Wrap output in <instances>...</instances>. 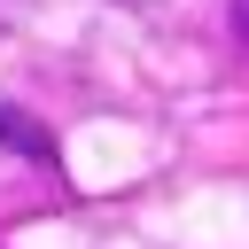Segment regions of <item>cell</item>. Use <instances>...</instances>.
I'll return each mask as SVG.
<instances>
[{"mask_svg":"<svg viewBox=\"0 0 249 249\" xmlns=\"http://www.w3.org/2000/svg\"><path fill=\"white\" fill-rule=\"evenodd\" d=\"M0 148L23 156V163H54V132H47L31 109H16V101H0Z\"/></svg>","mask_w":249,"mask_h":249,"instance_id":"cell-1","label":"cell"},{"mask_svg":"<svg viewBox=\"0 0 249 249\" xmlns=\"http://www.w3.org/2000/svg\"><path fill=\"white\" fill-rule=\"evenodd\" d=\"M233 39L249 47V0H233Z\"/></svg>","mask_w":249,"mask_h":249,"instance_id":"cell-2","label":"cell"}]
</instances>
